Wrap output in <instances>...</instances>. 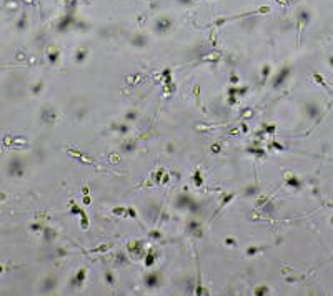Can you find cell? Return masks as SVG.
Returning a JSON list of instances; mask_svg holds the SVG:
<instances>
[{"label": "cell", "mask_w": 333, "mask_h": 296, "mask_svg": "<svg viewBox=\"0 0 333 296\" xmlns=\"http://www.w3.org/2000/svg\"><path fill=\"white\" fill-rule=\"evenodd\" d=\"M288 72H290V70H288V68H285V70H281L280 73H278V77H276V80H275V82H273V87H275V88H278V87H280V85H281V82H285V80H287V75H288Z\"/></svg>", "instance_id": "cell-1"}]
</instances>
